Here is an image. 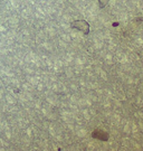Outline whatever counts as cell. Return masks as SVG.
Segmentation results:
<instances>
[{"label": "cell", "mask_w": 143, "mask_h": 151, "mask_svg": "<svg viewBox=\"0 0 143 151\" xmlns=\"http://www.w3.org/2000/svg\"><path fill=\"white\" fill-rule=\"evenodd\" d=\"M107 1H109V0H100V5H101L102 8H103V7L105 6V4L107 2Z\"/></svg>", "instance_id": "cell-1"}]
</instances>
